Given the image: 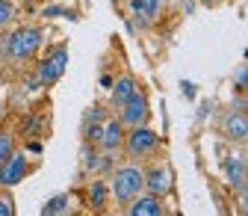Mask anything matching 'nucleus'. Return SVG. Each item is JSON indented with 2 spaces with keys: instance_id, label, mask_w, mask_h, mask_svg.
<instances>
[{
  "instance_id": "1",
  "label": "nucleus",
  "mask_w": 248,
  "mask_h": 216,
  "mask_svg": "<svg viewBox=\"0 0 248 216\" xmlns=\"http://www.w3.org/2000/svg\"><path fill=\"white\" fill-rule=\"evenodd\" d=\"M45 42V33L39 27H15L0 42V53L6 63H30Z\"/></svg>"
},
{
  "instance_id": "2",
  "label": "nucleus",
  "mask_w": 248,
  "mask_h": 216,
  "mask_svg": "<svg viewBox=\"0 0 248 216\" xmlns=\"http://www.w3.org/2000/svg\"><path fill=\"white\" fill-rule=\"evenodd\" d=\"M107 187H109V199H115V204H127L130 199L145 193V169L136 163L118 166V169H112Z\"/></svg>"
},
{
  "instance_id": "3",
  "label": "nucleus",
  "mask_w": 248,
  "mask_h": 216,
  "mask_svg": "<svg viewBox=\"0 0 248 216\" xmlns=\"http://www.w3.org/2000/svg\"><path fill=\"white\" fill-rule=\"evenodd\" d=\"M124 151H127L130 160H148L154 151L160 148V136L154 133L148 125H139V128H130L124 131Z\"/></svg>"
},
{
  "instance_id": "4",
  "label": "nucleus",
  "mask_w": 248,
  "mask_h": 216,
  "mask_svg": "<svg viewBox=\"0 0 248 216\" xmlns=\"http://www.w3.org/2000/svg\"><path fill=\"white\" fill-rule=\"evenodd\" d=\"M65 68H68V48L59 45V48L47 50L45 59L36 66V83L39 86H50V83H56L62 74H65Z\"/></svg>"
},
{
  "instance_id": "5",
  "label": "nucleus",
  "mask_w": 248,
  "mask_h": 216,
  "mask_svg": "<svg viewBox=\"0 0 248 216\" xmlns=\"http://www.w3.org/2000/svg\"><path fill=\"white\" fill-rule=\"evenodd\" d=\"M148 116H151V104H148L145 92H136L133 98H127V101L118 107V121L124 125V131L139 128V125H148Z\"/></svg>"
},
{
  "instance_id": "6",
  "label": "nucleus",
  "mask_w": 248,
  "mask_h": 216,
  "mask_svg": "<svg viewBox=\"0 0 248 216\" xmlns=\"http://www.w3.org/2000/svg\"><path fill=\"white\" fill-rule=\"evenodd\" d=\"M30 175V160H27V154L21 151H12L9 157L0 163V187L9 190V187H18V183Z\"/></svg>"
},
{
  "instance_id": "7",
  "label": "nucleus",
  "mask_w": 248,
  "mask_h": 216,
  "mask_svg": "<svg viewBox=\"0 0 248 216\" xmlns=\"http://www.w3.org/2000/svg\"><path fill=\"white\" fill-rule=\"evenodd\" d=\"M145 190L166 199L174 190V172L169 163H154L151 169H145Z\"/></svg>"
},
{
  "instance_id": "8",
  "label": "nucleus",
  "mask_w": 248,
  "mask_h": 216,
  "mask_svg": "<svg viewBox=\"0 0 248 216\" xmlns=\"http://www.w3.org/2000/svg\"><path fill=\"white\" fill-rule=\"evenodd\" d=\"M124 213L127 216H163L166 213V204L160 196H154V193H139L136 199H130L127 204H124Z\"/></svg>"
},
{
  "instance_id": "9",
  "label": "nucleus",
  "mask_w": 248,
  "mask_h": 216,
  "mask_svg": "<svg viewBox=\"0 0 248 216\" xmlns=\"http://www.w3.org/2000/svg\"><path fill=\"white\" fill-rule=\"evenodd\" d=\"M222 136L225 139H231V142H245L248 139V116H245V110L242 107H236V110H231L225 118H222Z\"/></svg>"
},
{
  "instance_id": "10",
  "label": "nucleus",
  "mask_w": 248,
  "mask_h": 216,
  "mask_svg": "<svg viewBox=\"0 0 248 216\" xmlns=\"http://www.w3.org/2000/svg\"><path fill=\"white\" fill-rule=\"evenodd\" d=\"M98 145H101L104 154L121 151V145H124V125H121L118 118H107V121H104L101 136H98Z\"/></svg>"
},
{
  "instance_id": "11",
  "label": "nucleus",
  "mask_w": 248,
  "mask_h": 216,
  "mask_svg": "<svg viewBox=\"0 0 248 216\" xmlns=\"http://www.w3.org/2000/svg\"><path fill=\"white\" fill-rule=\"evenodd\" d=\"M139 92V83L130 77V74H124V77H118V80H112V86H109V104L118 110L127 98H133Z\"/></svg>"
},
{
  "instance_id": "12",
  "label": "nucleus",
  "mask_w": 248,
  "mask_h": 216,
  "mask_svg": "<svg viewBox=\"0 0 248 216\" xmlns=\"http://www.w3.org/2000/svg\"><path fill=\"white\" fill-rule=\"evenodd\" d=\"M104 121H107V113H104L101 107H92V110H86V116H83V139L98 142Z\"/></svg>"
},
{
  "instance_id": "13",
  "label": "nucleus",
  "mask_w": 248,
  "mask_h": 216,
  "mask_svg": "<svg viewBox=\"0 0 248 216\" xmlns=\"http://www.w3.org/2000/svg\"><path fill=\"white\" fill-rule=\"evenodd\" d=\"M130 9L139 24H154L163 9V0H130Z\"/></svg>"
},
{
  "instance_id": "14",
  "label": "nucleus",
  "mask_w": 248,
  "mask_h": 216,
  "mask_svg": "<svg viewBox=\"0 0 248 216\" xmlns=\"http://www.w3.org/2000/svg\"><path fill=\"white\" fill-rule=\"evenodd\" d=\"M225 181L231 183V187H239V183H245V157H228L225 166Z\"/></svg>"
},
{
  "instance_id": "15",
  "label": "nucleus",
  "mask_w": 248,
  "mask_h": 216,
  "mask_svg": "<svg viewBox=\"0 0 248 216\" xmlns=\"http://www.w3.org/2000/svg\"><path fill=\"white\" fill-rule=\"evenodd\" d=\"M109 201V187H107V181H92L89 183V204L95 207V210H104Z\"/></svg>"
},
{
  "instance_id": "16",
  "label": "nucleus",
  "mask_w": 248,
  "mask_h": 216,
  "mask_svg": "<svg viewBox=\"0 0 248 216\" xmlns=\"http://www.w3.org/2000/svg\"><path fill=\"white\" fill-rule=\"evenodd\" d=\"M71 210V196L68 193H62V196H53L50 201L42 204V213L45 216H56V213H68Z\"/></svg>"
},
{
  "instance_id": "17",
  "label": "nucleus",
  "mask_w": 248,
  "mask_h": 216,
  "mask_svg": "<svg viewBox=\"0 0 248 216\" xmlns=\"http://www.w3.org/2000/svg\"><path fill=\"white\" fill-rule=\"evenodd\" d=\"M12 151H15V136H12V131H0V163H3Z\"/></svg>"
},
{
  "instance_id": "18",
  "label": "nucleus",
  "mask_w": 248,
  "mask_h": 216,
  "mask_svg": "<svg viewBox=\"0 0 248 216\" xmlns=\"http://www.w3.org/2000/svg\"><path fill=\"white\" fill-rule=\"evenodd\" d=\"M12 18H15V6L9 0H0V27H9Z\"/></svg>"
},
{
  "instance_id": "19",
  "label": "nucleus",
  "mask_w": 248,
  "mask_h": 216,
  "mask_svg": "<svg viewBox=\"0 0 248 216\" xmlns=\"http://www.w3.org/2000/svg\"><path fill=\"white\" fill-rule=\"evenodd\" d=\"M15 213V199L3 190V193H0V216H12Z\"/></svg>"
},
{
  "instance_id": "20",
  "label": "nucleus",
  "mask_w": 248,
  "mask_h": 216,
  "mask_svg": "<svg viewBox=\"0 0 248 216\" xmlns=\"http://www.w3.org/2000/svg\"><path fill=\"white\" fill-rule=\"evenodd\" d=\"M245 83H248V66L242 63V66H239V71H236V89H239V92H245Z\"/></svg>"
},
{
  "instance_id": "21",
  "label": "nucleus",
  "mask_w": 248,
  "mask_h": 216,
  "mask_svg": "<svg viewBox=\"0 0 248 216\" xmlns=\"http://www.w3.org/2000/svg\"><path fill=\"white\" fill-rule=\"evenodd\" d=\"M180 86H183V95H186V98H195V83H186V80H183Z\"/></svg>"
},
{
  "instance_id": "22",
  "label": "nucleus",
  "mask_w": 248,
  "mask_h": 216,
  "mask_svg": "<svg viewBox=\"0 0 248 216\" xmlns=\"http://www.w3.org/2000/svg\"><path fill=\"white\" fill-rule=\"evenodd\" d=\"M59 12H62V9H56V6H50V9H45V15H50V18H56Z\"/></svg>"
},
{
  "instance_id": "23",
  "label": "nucleus",
  "mask_w": 248,
  "mask_h": 216,
  "mask_svg": "<svg viewBox=\"0 0 248 216\" xmlns=\"http://www.w3.org/2000/svg\"><path fill=\"white\" fill-rule=\"evenodd\" d=\"M101 83H104V89H109V86H112V77H109V74H104V77H101Z\"/></svg>"
},
{
  "instance_id": "24",
  "label": "nucleus",
  "mask_w": 248,
  "mask_h": 216,
  "mask_svg": "<svg viewBox=\"0 0 248 216\" xmlns=\"http://www.w3.org/2000/svg\"><path fill=\"white\" fill-rule=\"evenodd\" d=\"M204 3H207V6H213V3H219V0H204Z\"/></svg>"
},
{
  "instance_id": "25",
  "label": "nucleus",
  "mask_w": 248,
  "mask_h": 216,
  "mask_svg": "<svg viewBox=\"0 0 248 216\" xmlns=\"http://www.w3.org/2000/svg\"><path fill=\"white\" fill-rule=\"evenodd\" d=\"M3 110H6V104H3V101H0V116H3Z\"/></svg>"
},
{
  "instance_id": "26",
  "label": "nucleus",
  "mask_w": 248,
  "mask_h": 216,
  "mask_svg": "<svg viewBox=\"0 0 248 216\" xmlns=\"http://www.w3.org/2000/svg\"><path fill=\"white\" fill-rule=\"evenodd\" d=\"M0 83H3V71H0Z\"/></svg>"
}]
</instances>
